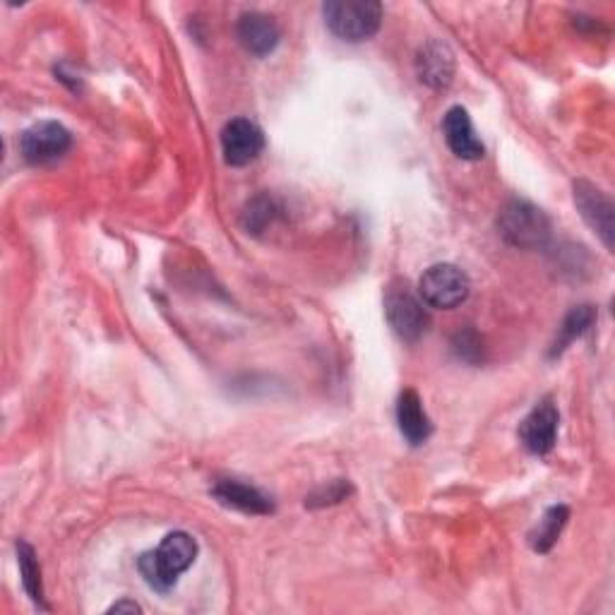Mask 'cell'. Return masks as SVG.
Returning <instances> with one entry per match:
<instances>
[{
    "mask_svg": "<svg viewBox=\"0 0 615 615\" xmlns=\"http://www.w3.org/2000/svg\"><path fill=\"white\" fill-rule=\"evenodd\" d=\"M18 563H20V575H22V587L27 592V596L32 598V602L49 611L47 602H43V584H41V565L37 561L34 548L27 544V541H18Z\"/></svg>",
    "mask_w": 615,
    "mask_h": 615,
    "instance_id": "e0dca14e",
    "label": "cell"
},
{
    "mask_svg": "<svg viewBox=\"0 0 615 615\" xmlns=\"http://www.w3.org/2000/svg\"><path fill=\"white\" fill-rule=\"evenodd\" d=\"M594 322H596V311L592 305H587V303L575 305L573 311L565 315L563 325L558 327V336H555V342L551 346V359L561 356L569 344H573L575 340H579L582 334H587Z\"/></svg>",
    "mask_w": 615,
    "mask_h": 615,
    "instance_id": "9a60e30c",
    "label": "cell"
},
{
    "mask_svg": "<svg viewBox=\"0 0 615 615\" xmlns=\"http://www.w3.org/2000/svg\"><path fill=\"white\" fill-rule=\"evenodd\" d=\"M265 150V135L248 119H233L222 130V152L229 167H248Z\"/></svg>",
    "mask_w": 615,
    "mask_h": 615,
    "instance_id": "9c48e42d",
    "label": "cell"
},
{
    "mask_svg": "<svg viewBox=\"0 0 615 615\" xmlns=\"http://www.w3.org/2000/svg\"><path fill=\"white\" fill-rule=\"evenodd\" d=\"M416 75L431 90H445L455 78V56L441 41L423 43L416 53Z\"/></svg>",
    "mask_w": 615,
    "mask_h": 615,
    "instance_id": "8fae6325",
    "label": "cell"
},
{
    "mask_svg": "<svg viewBox=\"0 0 615 615\" xmlns=\"http://www.w3.org/2000/svg\"><path fill=\"white\" fill-rule=\"evenodd\" d=\"M236 37L248 53L255 58H265L280 47L282 32L280 27H276L274 18H270L265 12L253 10V12H243L239 18Z\"/></svg>",
    "mask_w": 615,
    "mask_h": 615,
    "instance_id": "30bf717a",
    "label": "cell"
},
{
    "mask_svg": "<svg viewBox=\"0 0 615 615\" xmlns=\"http://www.w3.org/2000/svg\"><path fill=\"white\" fill-rule=\"evenodd\" d=\"M468 294H472V282L462 268L450 265H433L423 272L419 282V296L431 308H441V311H452V308L462 305Z\"/></svg>",
    "mask_w": 615,
    "mask_h": 615,
    "instance_id": "5b68a950",
    "label": "cell"
},
{
    "mask_svg": "<svg viewBox=\"0 0 615 615\" xmlns=\"http://www.w3.org/2000/svg\"><path fill=\"white\" fill-rule=\"evenodd\" d=\"M501 236L520 251H538L551 239V219L530 200H510L497 214Z\"/></svg>",
    "mask_w": 615,
    "mask_h": 615,
    "instance_id": "3957f363",
    "label": "cell"
},
{
    "mask_svg": "<svg viewBox=\"0 0 615 615\" xmlns=\"http://www.w3.org/2000/svg\"><path fill=\"white\" fill-rule=\"evenodd\" d=\"M385 315L392 332L397 334L402 342H409V344L419 342L421 336L429 332V325H431V315L419 301V296H414L412 291H409V286L400 282L390 284L387 289Z\"/></svg>",
    "mask_w": 615,
    "mask_h": 615,
    "instance_id": "277c9868",
    "label": "cell"
},
{
    "mask_svg": "<svg viewBox=\"0 0 615 615\" xmlns=\"http://www.w3.org/2000/svg\"><path fill=\"white\" fill-rule=\"evenodd\" d=\"M452 349H455V354L466 363H478L483 359L481 336L474 330L457 332L455 340H452Z\"/></svg>",
    "mask_w": 615,
    "mask_h": 615,
    "instance_id": "d6986e66",
    "label": "cell"
},
{
    "mask_svg": "<svg viewBox=\"0 0 615 615\" xmlns=\"http://www.w3.org/2000/svg\"><path fill=\"white\" fill-rule=\"evenodd\" d=\"M573 195L575 204L582 214L587 226L596 233L602 243L613 251L615 243V204L608 193H604L602 188L594 185L592 181H575L573 183Z\"/></svg>",
    "mask_w": 615,
    "mask_h": 615,
    "instance_id": "8992f818",
    "label": "cell"
},
{
    "mask_svg": "<svg viewBox=\"0 0 615 615\" xmlns=\"http://www.w3.org/2000/svg\"><path fill=\"white\" fill-rule=\"evenodd\" d=\"M212 495L222 505L245 512V515H272L274 512L272 497H268L262 491L248 486V483H241L236 478L216 481L212 488Z\"/></svg>",
    "mask_w": 615,
    "mask_h": 615,
    "instance_id": "4fadbf2b",
    "label": "cell"
},
{
    "mask_svg": "<svg viewBox=\"0 0 615 615\" xmlns=\"http://www.w3.org/2000/svg\"><path fill=\"white\" fill-rule=\"evenodd\" d=\"M443 135L452 154L464 161H476L483 157V142L474 133V123L468 119L466 109L452 107L443 119Z\"/></svg>",
    "mask_w": 615,
    "mask_h": 615,
    "instance_id": "7c38bea8",
    "label": "cell"
},
{
    "mask_svg": "<svg viewBox=\"0 0 615 615\" xmlns=\"http://www.w3.org/2000/svg\"><path fill=\"white\" fill-rule=\"evenodd\" d=\"M322 18L336 39L361 43L380 32L383 6L377 0H330L322 6Z\"/></svg>",
    "mask_w": 615,
    "mask_h": 615,
    "instance_id": "7a4b0ae2",
    "label": "cell"
},
{
    "mask_svg": "<svg viewBox=\"0 0 615 615\" xmlns=\"http://www.w3.org/2000/svg\"><path fill=\"white\" fill-rule=\"evenodd\" d=\"M72 148L70 130L56 121H41L27 128L20 138V152L27 164L47 167Z\"/></svg>",
    "mask_w": 615,
    "mask_h": 615,
    "instance_id": "52a82bcc",
    "label": "cell"
},
{
    "mask_svg": "<svg viewBox=\"0 0 615 615\" xmlns=\"http://www.w3.org/2000/svg\"><path fill=\"white\" fill-rule=\"evenodd\" d=\"M274 214L276 208L270 198H255L253 202H248V208L243 212V229L248 233H260L268 224H272Z\"/></svg>",
    "mask_w": 615,
    "mask_h": 615,
    "instance_id": "ac0fdd59",
    "label": "cell"
},
{
    "mask_svg": "<svg viewBox=\"0 0 615 615\" xmlns=\"http://www.w3.org/2000/svg\"><path fill=\"white\" fill-rule=\"evenodd\" d=\"M558 429H561L558 406H555L551 397H546L522 419L520 441L526 452H532L536 457H544L555 447V441H558Z\"/></svg>",
    "mask_w": 615,
    "mask_h": 615,
    "instance_id": "ba28073f",
    "label": "cell"
},
{
    "mask_svg": "<svg viewBox=\"0 0 615 615\" xmlns=\"http://www.w3.org/2000/svg\"><path fill=\"white\" fill-rule=\"evenodd\" d=\"M349 495H351V486H349V483H346V481H334V483H330V488H322V491L313 493L311 497H305V505H308V507L334 505V503L346 501Z\"/></svg>",
    "mask_w": 615,
    "mask_h": 615,
    "instance_id": "ffe728a7",
    "label": "cell"
},
{
    "mask_svg": "<svg viewBox=\"0 0 615 615\" xmlns=\"http://www.w3.org/2000/svg\"><path fill=\"white\" fill-rule=\"evenodd\" d=\"M198 558V541L185 532H171L164 536L159 548L144 553L138 567L154 592L167 594L175 587V582Z\"/></svg>",
    "mask_w": 615,
    "mask_h": 615,
    "instance_id": "6da1fadb",
    "label": "cell"
},
{
    "mask_svg": "<svg viewBox=\"0 0 615 615\" xmlns=\"http://www.w3.org/2000/svg\"><path fill=\"white\" fill-rule=\"evenodd\" d=\"M397 423L409 445H426L429 437L433 435V423L423 409V402L414 390H404L397 402Z\"/></svg>",
    "mask_w": 615,
    "mask_h": 615,
    "instance_id": "5bb4252c",
    "label": "cell"
},
{
    "mask_svg": "<svg viewBox=\"0 0 615 615\" xmlns=\"http://www.w3.org/2000/svg\"><path fill=\"white\" fill-rule=\"evenodd\" d=\"M567 520H569V510L565 505L548 507L544 512V517H541L538 524L534 526V532L530 534V546L536 553H548L555 544H558Z\"/></svg>",
    "mask_w": 615,
    "mask_h": 615,
    "instance_id": "2e32d148",
    "label": "cell"
},
{
    "mask_svg": "<svg viewBox=\"0 0 615 615\" xmlns=\"http://www.w3.org/2000/svg\"><path fill=\"white\" fill-rule=\"evenodd\" d=\"M142 608L135 604V602H119V604H113L109 613H140Z\"/></svg>",
    "mask_w": 615,
    "mask_h": 615,
    "instance_id": "44dd1931",
    "label": "cell"
}]
</instances>
